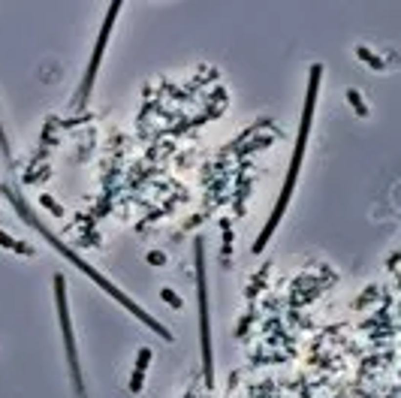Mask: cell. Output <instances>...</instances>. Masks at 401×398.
Masks as SVG:
<instances>
[{"label": "cell", "mask_w": 401, "mask_h": 398, "mask_svg": "<svg viewBox=\"0 0 401 398\" xmlns=\"http://www.w3.org/2000/svg\"><path fill=\"white\" fill-rule=\"evenodd\" d=\"M0 193H3V196L9 199V205H12V209L21 214V220L27 223V227H30V230H37V232H40V235H42V238H45L48 245L55 248V251H58V253H61L63 259H69V263H73V266H76V269H79L82 274H88V278H91V281H94L97 287H103V293H109V296H112L115 302H121V305H124V308L130 311V314H133L136 320H142V323H145V326L151 329V332H157V335H160L163 341H172V332H169V329H166L163 323H157V320H154V317L148 314L145 308H139V305H136V302H133V299L127 296V293H121V290H118V287H115V284H112L109 278H103V274H100V272H97L94 266H88V263H84V259H79V256H76L73 251H69V248L63 245V241H61V238H58L55 232H51V230L45 227V223H42V220H40L37 214H33V209H30V205L24 202V196L19 193V190L6 184V187H0Z\"/></svg>", "instance_id": "obj_1"}, {"label": "cell", "mask_w": 401, "mask_h": 398, "mask_svg": "<svg viewBox=\"0 0 401 398\" xmlns=\"http://www.w3.org/2000/svg\"><path fill=\"white\" fill-rule=\"evenodd\" d=\"M320 79H323V66L314 63L311 66V76H308V97H305V109H302V124H299V139H295V148H293V160H290V172H287V181H284V190H281V199H277L274 211L269 217V223L263 227L259 238L253 241V253H263L269 238L274 235L277 223H281L287 205H290V196L295 190V181H299V169H302V160H305V148H308V136H311V124H314V109H317V91H320Z\"/></svg>", "instance_id": "obj_2"}, {"label": "cell", "mask_w": 401, "mask_h": 398, "mask_svg": "<svg viewBox=\"0 0 401 398\" xmlns=\"http://www.w3.org/2000/svg\"><path fill=\"white\" fill-rule=\"evenodd\" d=\"M196 296H199V344H202V380L214 386V353H211V317H208V269H205V248L196 241Z\"/></svg>", "instance_id": "obj_3"}, {"label": "cell", "mask_w": 401, "mask_h": 398, "mask_svg": "<svg viewBox=\"0 0 401 398\" xmlns=\"http://www.w3.org/2000/svg\"><path fill=\"white\" fill-rule=\"evenodd\" d=\"M55 302H58V320H61V332H63V350H66L69 377H73V386H76L79 398H88V395H84V380H82V365H79L73 323H69V305H66V281H63V274H55Z\"/></svg>", "instance_id": "obj_4"}, {"label": "cell", "mask_w": 401, "mask_h": 398, "mask_svg": "<svg viewBox=\"0 0 401 398\" xmlns=\"http://www.w3.org/2000/svg\"><path fill=\"white\" fill-rule=\"evenodd\" d=\"M118 12H121V3H112V9L106 12V21H103V27H100V37H97V45H94L88 73H84V79H82V84H79V91H76V109H82L84 103H88V97H91L94 79H97V70H100V63H103V51H106V42H109V37H112V27H115Z\"/></svg>", "instance_id": "obj_5"}, {"label": "cell", "mask_w": 401, "mask_h": 398, "mask_svg": "<svg viewBox=\"0 0 401 398\" xmlns=\"http://www.w3.org/2000/svg\"><path fill=\"white\" fill-rule=\"evenodd\" d=\"M0 248H6V251H19V253H24V256H30L33 253V248L30 245H24V241H15L12 235H6L3 230H0Z\"/></svg>", "instance_id": "obj_6"}, {"label": "cell", "mask_w": 401, "mask_h": 398, "mask_svg": "<svg viewBox=\"0 0 401 398\" xmlns=\"http://www.w3.org/2000/svg\"><path fill=\"white\" fill-rule=\"evenodd\" d=\"M356 58H359V61H365V63L371 66V70H383V61H380L377 55H371V48H365V45H359V48H356Z\"/></svg>", "instance_id": "obj_7"}, {"label": "cell", "mask_w": 401, "mask_h": 398, "mask_svg": "<svg viewBox=\"0 0 401 398\" xmlns=\"http://www.w3.org/2000/svg\"><path fill=\"white\" fill-rule=\"evenodd\" d=\"M347 100H350V106L356 109V115H359V118H368V106L362 103V94H359V91H353V88H350V91H347Z\"/></svg>", "instance_id": "obj_8"}, {"label": "cell", "mask_w": 401, "mask_h": 398, "mask_svg": "<svg viewBox=\"0 0 401 398\" xmlns=\"http://www.w3.org/2000/svg\"><path fill=\"white\" fill-rule=\"evenodd\" d=\"M160 296H163V302H166L169 308H181V305H184V302L175 296V290H169V287H166V290H160Z\"/></svg>", "instance_id": "obj_9"}, {"label": "cell", "mask_w": 401, "mask_h": 398, "mask_svg": "<svg viewBox=\"0 0 401 398\" xmlns=\"http://www.w3.org/2000/svg\"><path fill=\"white\" fill-rule=\"evenodd\" d=\"M40 202L45 205V209H48L51 214H58V217H63V209H61V205H58L55 199H51V196H40Z\"/></svg>", "instance_id": "obj_10"}, {"label": "cell", "mask_w": 401, "mask_h": 398, "mask_svg": "<svg viewBox=\"0 0 401 398\" xmlns=\"http://www.w3.org/2000/svg\"><path fill=\"white\" fill-rule=\"evenodd\" d=\"M0 151H3V157H6V160H12V148H9V139H6L3 127H0Z\"/></svg>", "instance_id": "obj_11"}, {"label": "cell", "mask_w": 401, "mask_h": 398, "mask_svg": "<svg viewBox=\"0 0 401 398\" xmlns=\"http://www.w3.org/2000/svg\"><path fill=\"white\" fill-rule=\"evenodd\" d=\"M148 263H151V266H163V263H166V256H163L160 251H151V253H148Z\"/></svg>", "instance_id": "obj_12"}]
</instances>
